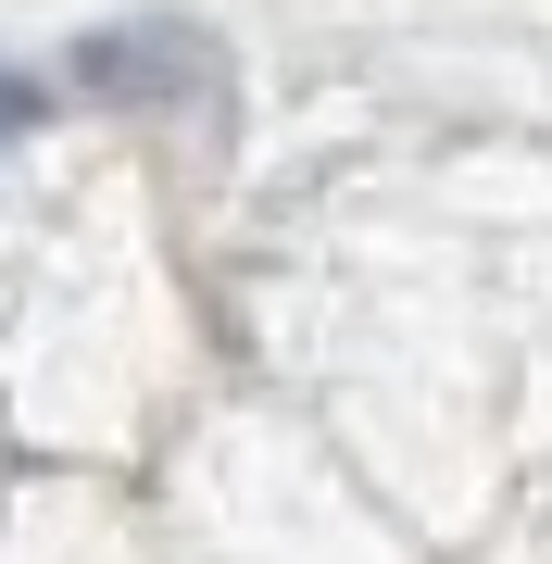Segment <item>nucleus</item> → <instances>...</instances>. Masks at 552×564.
Listing matches in <instances>:
<instances>
[{
    "label": "nucleus",
    "instance_id": "1",
    "mask_svg": "<svg viewBox=\"0 0 552 564\" xmlns=\"http://www.w3.org/2000/svg\"><path fill=\"white\" fill-rule=\"evenodd\" d=\"M188 76H202L188 25H101V39L76 51V88H101V101H176Z\"/></svg>",
    "mask_w": 552,
    "mask_h": 564
},
{
    "label": "nucleus",
    "instance_id": "2",
    "mask_svg": "<svg viewBox=\"0 0 552 564\" xmlns=\"http://www.w3.org/2000/svg\"><path fill=\"white\" fill-rule=\"evenodd\" d=\"M25 126H39V76H13V63H0V151H13Z\"/></svg>",
    "mask_w": 552,
    "mask_h": 564
}]
</instances>
